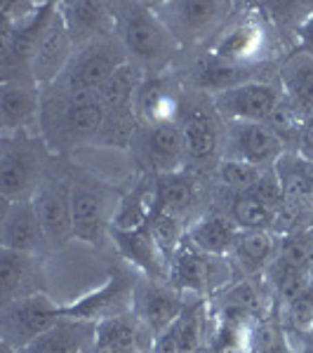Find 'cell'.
I'll list each match as a JSON object with an SVG mask.
<instances>
[{
  "instance_id": "cell-1",
  "label": "cell",
  "mask_w": 313,
  "mask_h": 353,
  "mask_svg": "<svg viewBox=\"0 0 313 353\" xmlns=\"http://www.w3.org/2000/svg\"><path fill=\"white\" fill-rule=\"evenodd\" d=\"M43 94L38 132L48 149L66 151L83 144H97L106 111L97 94H71L48 88Z\"/></svg>"
},
{
  "instance_id": "cell-2",
  "label": "cell",
  "mask_w": 313,
  "mask_h": 353,
  "mask_svg": "<svg viewBox=\"0 0 313 353\" xmlns=\"http://www.w3.org/2000/svg\"><path fill=\"white\" fill-rule=\"evenodd\" d=\"M113 12H116L118 38L128 52V59L144 73L161 76L181 45L158 17L153 5L121 3L113 5Z\"/></svg>"
},
{
  "instance_id": "cell-3",
  "label": "cell",
  "mask_w": 313,
  "mask_h": 353,
  "mask_svg": "<svg viewBox=\"0 0 313 353\" xmlns=\"http://www.w3.org/2000/svg\"><path fill=\"white\" fill-rule=\"evenodd\" d=\"M48 174V144L36 132L3 137L0 149V193L5 203L33 201Z\"/></svg>"
},
{
  "instance_id": "cell-4",
  "label": "cell",
  "mask_w": 313,
  "mask_h": 353,
  "mask_svg": "<svg viewBox=\"0 0 313 353\" xmlns=\"http://www.w3.org/2000/svg\"><path fill=\"white\" fill-rule=\"evenodd\" d=\"M128 61V52L118 33L111 38H101V41L76 48L66 71L50 88L71 94H94Z\"/></svg>"
},
{
  "instance_id": "cell-5",
  "label": "cell",
  "mask_w": 313,
  "mask_h": 353,
  "mask_svg": "<svg viewBox=\"0 0 313 353\" xmlns=\"http://www.w3.org/2000/svg\"><path fill=\"white\" fill-rule=\"evenodd\" d=\"M210 54L241 68H254L273 54V28L264 14H241L229 19L212 43Z\"/></svg>"
},
{
  "instance_id": "cell-6",
  "label": "cell",
  "mask_w": 313,
  "mask_h": 353,
  "mask_svg": "<svg viewBox=\"0 0 313 353\" xmlns=\"http://www.w3.org/2000/svg\"><path fill=\"white\" fill-rule=\"evenodd\" d=\"M118 203L121 198L94 176H73V238L88 245H104L111 238Z\"/></svg>"
},
{
  "instance_id": "cell-7",
  "label": "cell",
  "mask_w": 313,
  "mask_h": 353,
  "mask_svg": "<svg viewBox=\"0 0 313 353\" xmlns=\"http://www.w3.org/2000/svg\"><path fill=\"white\" fill-rule=\"evenodd\" d=\"M64 318V306L48 294H33L14 301H3L0 309V341L14 351L26 349L31 341L52 330Z\"/></svg>"
},
{
  "instance_id": "cell-8",
  "label": "cell",
  "mask_w": 313,
  "mask_h": 353,
  "mask_svg": "<svg viewBox=\"0 0 313 353\" xmlns=\"http://www.w3.org/2000/svg\"><path fill=\"white\" fill-rule=\"evenodd\" d=\"M153 10L179 45H193L229 24L233 5L217 0H181V3H156Z\"/></svg>"
},
{
  "instance_id": "cell-9",
  "label": "cell",
  "mask_w": 313,
  "mask_h": 353,
  "mask_svg": "<svg viewBox=\"0 0 313 353\" xmlns=\"http://www.w3.org/2000/svg\"><path fill=\"white\" fill-rule=\"evenodd\" d=\"M229 278H231L229 257L201 252L189 241L181 243V248L170 259V283L177 290L198 294V297L226 290Z\"/></svg>"
},
{
  "instance_id": "cell-10",
  "label": "cell",
  "mask_w": 313,
  "mask_h": 353,
  "mask_svg": "<svg viewBox=\"0 0 313 353\" xmlns=\"http://www.w3.org/2000/svg\"><path fill=\"white\" fill-rule=\"evenodd\" d=\"M130 149H132L137 163L156 176L184 172V168L189 165L184 134L177 123L139 125Z\"/></svg>"
},
{
  "instance_id": "cell-11",
  "label": "cell",
  "mask_w": 313,
  "mask_h": 353,
  "mask_svg": "<svg viewBox=\"0 0 313 353\" xmlns=\"http://www.w3.org/2000/svg\"><path fill=\"white\" fill-rule=\"evenodd\" d=\"M33 205L43 221L50 248L61 250L73 238V179L48 170L33 196Z\"/></svg>"
},
{
  "instance_id": "cell-12",
  "label": "cell",
  "mask_w": 313,
  "mask_h": 353,
  "mask_svg": "<svg viewBox=\"0 0 313 353\" xmlns=\"http://www.w3.org/2000/svg\"><path fill=\"white\" fill-rule=\"evenodd\" d=\"M283 149L285 144L269 123H224V137H221L224 158L257 168H276V163L283 158Z\"/></svg>"
},
{
  "instance_id": "cell-13",
  "label": "cell",
  "mask_w": 313,
  "mask_h": 353,
  "mask_svg": "<svg viewBox=\"0 0 313 353\" xmlns=\"http://www.w3.org/2000/svg\"><path fill=\"white\" fill-rule=\"evenodd\" d=\"M281 99L283 90L278 85L252 81L212 94V106L224 123H269Z\"/></svg>"
},
{
  "instance_id": "cell-14",
  "label": "cell",
  "mask_w": 313,
  "mask_h": 353,
  "mask_svg": "<svg viewBox=\"0 0 313 353\" xmlns=\"http://www.w3.org/2000/svg\"><path fill=\"white\" fill-rule=\"evenodd\" d=\"M184 306L186 301L181 299L179 290L172 283L151 281L146 276L144 281H137L132 313L137 316V321L146 327V332L151 334L153 341L177 321Z\"/></svg>"
},
{
  "instance_id": "cell-15",
  "label": "cell",
  "mask_w": 313,
  "mask_h": 353,
  "mask_svg": "<svg viewBox=\"0 0 313 353\" xmlns=\"http://www.w3.org/2000/svg\"><path fill=\"white\" fill-rule=\"evenodd\" d=\"M73 52H76V45H73V38L61 19L59 5H57L48 26L43 28L41 41H38L31 59V78L41 85V90H48L50 85L59 81Z\"/></svg>"
},
{
  "instance_id": "cell-16",
  "label": "cell",
  "mask_w": 313,
  "mask_h": 353,
  "mask_svg": "<svg viewBox=\"0 0 313 353\" xmlns=\"http://www.w3.org/2000/svg\"><path fill=\"white\" fill-rule=\"evenodd\" d=\"M134 288L137 281L130 278V273L116 271L111 273V278L106 281L104 288H99L97 292L88 294V297L64 306V316L73 318V321L101 323L106 318L130 313L134 301Z\"/></svg>"
},
{
  "instance_id": "cell-17",
  "label": "cell",
  "mask_w": 313,
  "mask_h": 353,
  "mask_svg": "<svg viewBox=\"0 0 313 353\" xmlns=\"http://www.w3.org/2000/svg\"><path fill=\"white\" fill-rule=\"evenodd\" d=\"M217 118L219 116L214 106H208L201 99H189V104H184V99H181L177 125L181 128V134H184L189 163L212 161L219 153L224 130L219 128Z\"/></svg>"
},
{
  "instance_id": "cell-18",
  "label": "cell",
  "mask_w": 313,
  "mask_h": 353,
  "mask_svg": "<svg viewBox=\"0 0 313 353\" xmlns=\"http://www.w3.org/2000/svg\"><path fill=\"white\" fill-rule=\"evenodd\" d=\"M43 90L33 78H10L0 90V125L5 134L33 132L41 123Z\"/></svg>"
},
{
  "instance_id": "cell-19",
  "label": "cell",
  "mask_w": 313,
  "mask_h": 353,
  "mask_svg": "<svg viewBox=\"0 0 313 353\" xmlns=\"http://www.w3.org/2000/svg\"><path fill=\"white\" fill-rule=\"evenodd\" d=\"M0 243L5 250L41 254V257L48 250H52L33 201L5 203L3 221H0Z\"/></svg>"
},
{
  "instance_id": "cell-20",
  "label": "cell",
  "mask_w": 313,
  "mask_h": 353,
  "mask_svg": "<svg viewBox=\"0 0 313 353\" xmlns=\"http://www.w3.org/2000/svg\"><path fill=\"white\" fill-rule=\"evenodd\" d=\"M45 292V271L41 254L0 250V299L14 301Z\"/></svg>"
},
{
  "instance_id": "cell-21",
  "label": "cell",
  "mask_w": 313,
  "mask_h": 353,
  "mask_svg": "<svg viewBox=\"0 0 313 353\" xmlns=\"http://www.w3.org/2000/svg\"><path fill=\"white\" fill-rule=\"evenodd\" d=\"M59 12L76 48L116 36L113 33L116 31V12L109 3L73 0V3H59Z\"/></svg>"
},
{
  "instance_id": "cell-22",
  "label": "cell",
  "mask_w": 313,
  "mask_h": 353,
  "mask_svg": "<svg viewBox=\"0 0 313 353\" xmlns=\"http://www.w3.org/2000/svg\"><path fill=\"white\" fill-rule=\"evenodd\" d=\"M134 113L141 125L177 123L181 113V92L163 76H146L134 97Z\"/></svg>"
},
{
  "instance_id": "cell-23",
  "label": "cell",
  "mask_w": 313,
  "mask_h": 353,
  "mask_svg": "<svg viewBox=\"0 0 313 353\" xmlns=\"http://www.w3.org/2000/svg\"><path fill=\"white\" fill-rule=\"evenodd\" d=\"M111 241L116 243L123 257L132 261L146 278L170 283V259L153 241L149 226L137 231H111Z\"/></svg>"
},
{
  "instance_id": "cell-24",
  "label": "cell",
  "mask_w": 313,
  "mask_h": 353,
  "mask_svg": "<svg viewBox=\"0 0 313 353\" xmlns=\"http://www.w3.org/2000/svg\"><path fill=\"white\" fill-rule=\"evenodd\" d=\"M208 309L201 301L186 304L177 321L172 323L161 337L153 341L151 353H198L208 349L205 341V321Z\"/></svg>"
},
{
  "instance_id": "cell-25",
  "label": "cell",
  "mask_w": 313,
  "mask_h": 353,
  "mask_svg": "<svg viewBox=\"0 0 313 353\" xmlns=\"http://www.w3.org/2000/svg\"><path fill=\"white\" fill-rule=\"evenodd\" d=\"M97 349V323L61 318L19 353H92Z\"/></svg>"
},
{
  "instance_id": "cell-26",
  "label": "cell",
  "mask_w": 313,
  "mask_h": 353,
  "mask_svg": "<svg viewBox=\"0 0 313 353\" xmlns=\"http://www.w3.org/2000/svg\"><path fill=\"white\" fill-rule=\"evenodd\" d=\"M158 212V176L146 174L132 191L125 193L113 214L111 231H137L149 226Z\"/></svg>"
},
{
  "instance_id": "cell-27",
  "label": "cell",
  "mask_w": 313,
  "mask_h": 353,
  "mask_svg": "<svg viewBox=\"0 0 313 353\" xmlns=\"http://www.w3.org/2000/svg\"><path fill=\"white\" fill-rule=\"evenodd\" d=\"M241 229L236 226L229 214H219V212H210L203 219L193 221L186 233V241L193 248H198L201 252L208 254H219V257H229L233 252V245Z\"/></svg>"
},
{
  "instance_id": "cell-28",
  "label": "cell",
  "mask_w": 313,
  "mask_h": 353,
  "mask_svg": "<svg viewBox=\"0 0 313 353\" xmlns=\"http://www.w3.org/2000/svg\"><path fill=\"white\" fill-rule=\"evenodd\" d=\"M97 349H139L151 353L153 337L130 311L97 323Z\"/></svg>"
},
{
  "instance_id": "cell-29",
  "label": "cell",
  "mask_w": 313,
  "mask_h": 353,
  "mask_svg": "<svg viewBox=\"0 0 313 353\" xmlns=\"http://www.w3.org/2000/svg\"><path fill=\"white\" fill-rule=\"evenodd\" d=\"M283 92L309 116H313V54L294 52L281 66Z\"/></svg>"
},
{
  "instance_id": "cell-30",
  "label": "cell",
  "mask_w": 313,
  "mask_h": 353,
  "mask_svg": "<svg viewBox=\"0 0 313 353\" xmlns=\"http://www.w3.org/2000/svg\"><path fill=\"white\" fill-rule=\"evenodd\" d=\"M252 68H241L219 61L217 57L208 54L193 66V85L203 92L217 94L224 90L238 88V85L252 83Z\"/></svg>"
},
{
  "instance_id": "cell-31",
  "label": "cell",
  "mask_w": 313,
  "mask_h": 353,
  "mask_svg": "<svg viewBox=\"0 0 313 353\" xmlns=\"http://www.w3.org/2000/svg\"><path fill=\"white\" fill-rule=\"evenodd\" d=\"M146 73L132 61L118 68L116 73L97 90V99L104 106V111H118V109H134V97L144 83Z\"/></svg>"
},
{
  "instance_id": "cell-32",
  "label": "cell",
  "mask_w": 313,
  "mask_h": 353,
  "mask_svg": "<svg viewBox=\"0 0 313 353\" xmlns=\"http://www.w3.org/2000/svg\"><path fill=\"white\" fill-rule=\"evenodd\" d=\"M276 252V241L269 231H241L231 257L245 273H259L269 269Z\"/></svg>"
},
{
  "instance_id": "cell-33",
  "label": "cell",
  "mask_w": 313,
  "mask_h": 353,
  "mask_svg": "<svg viewBox=\"0 0 313 353\" xmlns=\"http://www.w3.org/2000/svg\"><path fill=\"white\" fill-rule=\"evenodd\" d=\"M196 203V184L184 172L158 176V212L184 219Z\"/></svg>"
},
{
  "instance_id": "cell-34",
  "label": "cell",
  "mask_w": 313,
  "mask_h": 353,
  "mask_svg": "<svg viewBox=\"0 0 313 353\" xmlns=\"http://www.w3.org/2000/svg\"><path fill=\"white\" fill-rule=\"evenodd\" d=\"M139 125L141 123H139V118H137L134 109L106 111L101 132L97 137V144L111 146V149H130Z\"/></svg>"
},
{
  "instance_id": "cell-35",
  "label": "cell",
  "mask_w": 313,
  "mask_h": 353,
  "mask_svg": "<svg viewBox=\"0 0 313 353\" xmlns=\"http://www.w3.org/2000/svg\"><path fill=\"white\" fill-rule=\"evenodd\" d=\"M229 217L236 221V226L241 231H269L276 226L278 212H273L264 203L250 198L248 193H238L231 205Z\"/></svg>"
},
{
  "instance_id": "cell-36",
  "label": "cell",
  "mask_w": 313,
  "mask_h": 353,
  "mask_svg": "<svg viewBox=\"0 0 313 353\" xmlns=\"http://www.w3.org/2000/svg\"><path fill=\"white\" fill-rule=\"evenodd\" d=\"M149 231L153 241L158 243V248L165 252V257L172 259L174 252L181 248V243L186 241L189 226H184V219L181 217H174V214L168 212H156L153 219L149 221Z\"/></svg>"
},
{
  "instance_id": "cell-37",
  "label": "cell",
  "mask_w": 313,
  "mask_h": 353,
  "mask_svg": "<svg viewBox=\"0 0 313 353\" xmlns=\"http://www.w3.org/2000/svg\"><path fill=\"white\" fill-rule=\"evenodd\" d=\"M219 306H231V309L245 311L254 321H261L266 316V299L261 297V292L250 281L226 288L219 299Z\"/></svg>"
},
{
  "instance_id": "cell-38",
  "label": "cell",
  "mask_w": 313,
  "mask_h": 353,
  "mask_svg": "<svg viewBox=\"0 0 313 353\" xmlns=\"http://www.w3.org/2000/svg\"><path fill=\"white\" fill-rule=\"evenodd\" d=\"M250 198H254V201L264 203L266 208H271L273 212H281L283 208H285L287 198H285V189H283L281 184V176H278L276 168H266L264 172L257 181H254L252 186L245 191Z\"/></svg>"
},
{
  "instance_id": "cell-39",
  "label": "cell",
  "mask_w": 313,
  "mask_h": 353,
  "mask_svg": "<svg viewBox=\"0 0 313 353\" xmlns=\"http://www.w3.org/2000/svg\"><path fill=\"white\" fill-rule=\"evenodd\" d=\"M264 170L266 168H257V165L224 158V161L219 163V179H221V184H226L229 189L238 191V193H245L250 186L259 179Z\"/></svg>"
},
{
  "instance_id": "cell-40",
  "label": "cell",
  "mask_w": 313,
  "mask_h": 353,
  "mask_svg": "<svg viewBox=\"0 0 313 353\" xmlns=\"http://www.w3.org/2000/svg\"><path fill=\"white\" fill-rule=\"evenodd\" d=\"M287 304V318L294 327L301 332H311L313 330V285L306 288L304 292L297 294L294 299L285 301Z\"/></svg>"
},
{
  "instance_id": "cell-41",
  "label": "cell",
  "mask_w": 313,
  "mask_h": 353,
  "mask_svg": "<svg viewBox=\"0 0 313 353\" xmlns=\"http://www.w3.org/2000/svg\"><path fill=\"white\" fill-rule=\"evenodd\" d=\"M299 153L306 158V161L313 163V116L306 121L304 130H301V137H299Z\"/></svg>"
},
{
  "instance_id": "cell-42",
  "label": "cell",
  "mask_w": 313,
  "mask_h": 353,
  "mask_svg": "<svg viewBox=\"0 0 313 353\" xmlns=\"http://www.w3.org/2000/svg\"><path fill=\"white\" fill-rule=\"evenodd\" d=\"M297 38H299L301 50H304V52H309V54H313V10H311V14L304 19V24L299 26Z\"/></svg>"
},
{
  "instance_id": "cell-43",
  "label": "cell",
  "mask_w": 313,
  "mask_h": 353,
  "mask_svg": "<svg viewBox=\"0 0 313 353\" xmlns=\"http://www.w3.org/2000/svg\"><path fill=\"white\" fill-rule=\"evenodd\" d=\"M92 353H146L139 349H94Z\"/></svg>"
},
{
  "instance_id": "cell-44",
  "label": "cell",
  "mask_w": 313,
  "mask_h": 353,
  "mask_svg": "<svg viewBox=\"0 0 313 353\" xmlns=\"http://www.w3.org/2000/svg\"><path fill=\"white\" fill-rule=\"evenodd\" d=\"M306 203L313 205V176H311V184H309V193H306Z\"/></svg>"
},
{
  "instance_id": "cell-45",
  "label": "cell",
  "mask_w": 313,
  "mask_h": 353,
  "mask_svg": "<svg viewBox=\"0 0 313 353\" xmlns=\"http://www.w3.org/2000/svg\"><path fill=\"white\" fill-rule=\"evenodd\" d=\"M306 337H309V351H313V330L311 332H306Z\"/></svg>"
},
{
  "instance_id": "cell-46",
  "label": "cell",
  "mask_w": 313,
  "mask_h": 353,
  "mask_svg": "<svg viewBox=\"0 0 313 353\" xmlns=\"http://www.w3.org/2000/svg\"><path fill=\"white\" fill-rule=\"evenodd\" d=\"M198 353H210V351H208V349H205V351H198Z\"/></svg>"
}]
</instances>
